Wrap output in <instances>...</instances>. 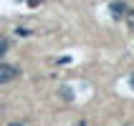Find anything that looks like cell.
Here are the masks:
<instances>
[{
    "label": "cell",
    "mask_w": 134,
    "mask_h": 126,
    "mask_svg": "<svg viewBox=\"0 0 134 126\" xmlns=\"http://www.w3.org/2000/svg\"><path fill=\"white\" fill-rule=\"evenodd\" d=\"M5 51H8V40H0V58L5 56Z\"/></svg>",
    "instance_id": "cell-5"
},
{
    "label": "cell",
    "mask_w": 134,
    "mask_h": 126,
    "mask_svg": "<svg viewBox=\"0 0 134 126\" xmlns=\"http://www.w3.org/2000/svg\"><path fill=\"white\" fill-rule=\"evenodd\" d=\"M10 126H23V124H20V121H13V124H10Z\"/></svg>",
    "instance_id": "cell-6"
},
{
    "label": "cell",
    "mask_w": 134,
    "mask_h": 126,
    "mask_svg": "<svg viewBox=\"0 0 134 126\" xmlns=\"http://www.w3.org/2000/svg\"><path fill=\"white\" fill-rule=\"evenodd\" d=\"M109 13H111V18H116V20H119V18H124V15L129 13V10H127V3H121V0L111 3V5H109Z\"/></svg>",
    "instance_id": "cell-2"
},
{
    "label": "cell",
    "mask_w": 134,
    "mask_h": 126,
    "mask_svg": "<svg viewBox=\"0 0 134 126\" xmlns=\"http://www.w3.org/2000/svg\"><path fill=\"white\" fill-rule=\"evenodd\" d=\"M127 25H129V30H134V10L127 13Z\"/></svg>",
    "instance_id": "cell-3"
},
{
    "label": "cell",
    "mask_w": 134,
    "mask_h": 126,
    "mask_svg": "<svg viewBox=\"0 0 134 126\" xmlns=\"http://www.w3.org/2000/svg\"><path fill=\"white\" fill-rule=\"evenodd\" d=\"M61 96L66 98V101H71V98H74V91L71 88H61Z\"/></svg>",
    "instance_id": "cell-4"
},
{
    "label": "cell",
    "mask_w": 134,
    "mask_h": 126,
    "mask_svg": "<svg viewBox=\"0 0 134 126\" xmlns=\"http://www.w3.org/2000/svg\"><path fill=\"white\" fill-rule=\"evenodd\" d=\"M129 83H132V88H134V73H132V78H129Z\"/></svg>",
    "instance_id": "cell-7"
},
{
    "label": "cell",
    "mask_w": 134,
    "mask_h": 126,
    "mask_svg": "<svg viewBox=\"0 0 134 126\" xmlns=\"http://www.w3.org/2000/svg\"><path fill=\"white\" fill-rule=\"evenodd\" d=\"M18 68L15 66H10V63H0V83H10V81H15L18 78Z\"/></svg>",
    "instance_id": "cell-1"
}]
</instances>
